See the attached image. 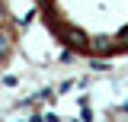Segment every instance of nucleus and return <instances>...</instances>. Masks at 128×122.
Here are the masks:
<instances>
[{"label": "nucleus", "instance_id": "nucleus-1", "mask_svg": "<svg viewBox=\"0 0 128 122\" xmlns=\"http://www.w3.org/2000/svg\"><path fill=\"white\" fill-rule=\"evenodd\" d=\"M6 51H10V35L0 32V55H6Z\"/></svg>", "mask_w": 128, "mask_h": 122}]
</instances>
